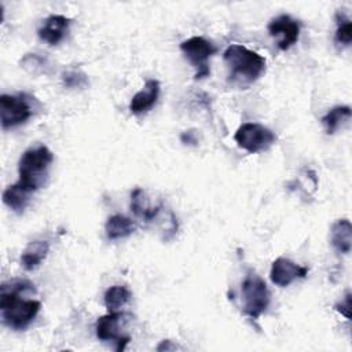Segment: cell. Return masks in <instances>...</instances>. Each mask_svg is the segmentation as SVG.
<instances>
[{"label":"cell","instance_id":"obj_1","mask_svg":"<svg viewBox=\"0 0 352 352\" xmlns=\"http://www.w3.org/2000/svg\"><path fill=\"white\" fill-rule=\"evenodd\" d=\"M34 285L25 279H14L1 285L0 314L3 323L14 330H25L37 316L41 302L34 298H25L32 293Z\"/></svg>","mask_w":352,"mask_h":352},{"label":"cell","instance_id":"obj_2","mask_svg":"<svg viewBox=\"0 0 352 352\" xmlns=\"http://www.w3.org/2000/svg\"><path fill=\"white\" fill-rule=\"evenodd\" d=\"M223 58L230 70V82L242 88L257 81L267 67L264 56L241 44H231L227 47Z\"/></svg>","mask_w":352,"mask_h":352},{"label":"cell","instance_id":"obj_3","mask_svg":"<svg viewBox=\"0 0 352 352\" xmlns=\"http://www.w3.org/2000/svg\"><path fill=\"white\" fill-rule=\"evenodd\" d=\"M54 161V154L47 146H37L26 150L18 162L19 179L16 184L29 192L41 188L48 176L50 165Z\"/></svg>","mask_w":352,"mask_h":352},{"label":"cell","instance_id":"obj_4","mask_svg":"<svg viewBox=\"0 0 352 352\" xmlns=\"http://www.w3.org/2000/svg\"><path fill=\"white\" fill-rule=\"evenodd\" d=\"M242 311L250 319L260 318L268 308L271 294L267 283L256 272L249 271L241 287Z\"/></svg>","mask_w":352,"mask_h":352},{"label":"cell","instance_id":"obj_5","mask_svg":"<svg viewBox=\"0 0 352 352\" xmlns=\"http://www.w3.org/2000/svg\"><path fill=\"white\" fill-rule=\"evenodd\" d=\"M234 140L245 151L256 154L268 150L276 142V135L258 122H245L236 129Z\"/></svg>","mask_w":352,"mask_h":352},{"label":"cell","instance_id":"obj_6","mask_svg":"<svg viewBox=\"0 0 352 352\" xmlns=\"http://www.w3.org/2000/svg\"><path fill=\"white\" fill-rule=\"evenodd\" d=\"M180 50L188 62L195 69V80H202L210 74L209 59L212 55L216 54V47L201 36L190 37L180 43Z\"/></svg>","mask_w":352,"mask_h":352},{"label":"cell","instance_id":"obj_7","mask_svg":"<svg viewBox=\"0 0 352 352\" xmlns=\"http://www.w3.org/2000/svg\"><path fill=\"white\" fill-rule=\"evenodd\" d=\"M132 319L126 312H109L103 315L96 322V337L100 341H113L116 342V351L121 352L125 349L126 344L131 341L128 334H122L125 324Z\"/></svg>","mask_w":352,"mask_h":352},{"label":"cell","instance_id":"obj_8","mask_svg":"<svg viewBox=\"0 0 352 352\" xmlns=\"http://www.w3.org/2000/svg\"><path fill=\"white\" fill-rule=\"evenodd\" d=\"M32 114V106L26 95L3 94L0 96V122L3 129H10L26 122Z\"/></svg>","mask_w":352,"mask_h":352},{"label":"cell","instance_id":"obj_9","mask_svg":"<svg viewBox=\"0 0 352 352\" xmlns=\"http://www.w3.org/2000/svg\"><path fill=\"white\" fill-rule=\"evenodd\" d=\"M268 33L276 40L279 50L286 51L293 47L300 37V23L287 14H282L271 19L268 23Z\"/></svg>","mask_w":352,"mask_h":352},{"label":"cell","instance_id":"obj_10","mask_svg":"<svg viewBox=\"0 0 352 352\" xmlns=\"http://www.w3.org/2000/svg\"><path fill=\"white\" fill-rule=\"evenodd\" d=\"M308 275V268L296 264L294 261L285 258V257H278L274 260L270 271V279L274 285L279 287H286L292 285L296 279L305 278Z\"/></svg>","mask_w":352,"mask_h":352},{"label":"cell","instance_id":"obj_11","mask_svg":"<svg viewBox=\"0 0 352 352\" xmlns=\"http://www.w3.org/2000/svg\"><path fill=\"white\" fill-rule=\"evenodd\" d=\"M160 91H161V85L158 80L155 78L147 80L144 82V87L132 96L129 103L131 113L135 116H142L148 110H151L160 98Z\"/></svg>","mask_w":352,"mask_h":352},{"label":"cell","instance_id":"obj_12","mask_svg":"<svg viewBox=\"0 0 352 352\" xmlns=\"http://www.w3.org/2000/svg\"><path fill=\"white\" fill-rule=\"evenodd\" d=\"M70 22H72L70 18L65 15H59V14L50 15L41 25V28L37 30V34L47 44L56 45L66 36Z\"/></svg>","mask_w":352,"mask_h":352},{"label":"cell","instance_id":"obj_13","mask_svg":"<svg viewBox=\"0 0 352 352\" xmlns=\"http://www.w3.org/2000/svg\"><path fill=\"white\" fill-rule=\"evenodd\" d=\"M131 209L136 217L148 223L157 219V216L162 210V202L153 205L146 191L140 187H136L131 192Z\"/></svg>","mask_w":352,"mask_h":352},{"label":"cell","instance_id":"obj_14","mask_svg":"<svg viewBox=\"0 0 352 352\" xmlns=\"http://www.w3.org/2000/svg\"><path fill=\"white\" fill-rule=\"evenodd\" d=\"M330 242L337 253L348 254L352 248V226L348 219H338L330 230Z\"/></svg>","mask_w":352,"mask_h":352},{"label":"cell","instance_id":"obj_15","mask_svg":"<svg viewBox=\"0 0 352 352\" xmlns=\"http://www.w3.org/2000/svg\"><path fill=\"white\" fill-rule=\"evenodd\" d=\"M48 252H50V243L47 241H43V239L32 241L21 256L22 267L26 271L36 270L47 257Z\"/></svg>","mask_w":352,"mask_h":352},{"label":"cell","instance_id":"obj_16","mask_svg":"<svg viewBox=\"0 0 352 352\" xmlns=\"http://www.w3.org/2000/svg\"><path fill=\"white\" fill-rule=\"evenodd\" d=\"M135 228H136V226L132 221V219H129L124 214H113L107 219V221L104 224L106 236L110 241L126 238L135 231Z\"/></svg>","mask_w":352,"mask_h":352},{"label":"cell","instance_id":"obj_17","mask_svg":"<svg viewBox=\"0 0 352 352\" xmlns=\"http://www.w3.org/2000/svg\"><path fill=\"white\" fill-rule=\"evenodd\" d=\"M29 201H30V192L26 191L25 188H22L16 183L12 184V186H8L3 191V202H4V205L8 206L16 214L23 213V210L29 205Z\"/></svg>","mask_w":352,"mask_h":352},{"label":"cell","instance_id":"obj_18","mask_svg":"<svg viewBox=\"0 0 352 352\" xmlns=\"http://www.w3.org/2000/svg\"><path fill=\"white\" fill-rule=\"evenodd\" d=\"M132 297L131 290L124 285L110 286L104 293V305L109 312H114L124 307Z\"/></svg>","mask_w":352,"mask_h":352},{"label":"cell","instance_id":"obj_19","mask_svg":"<svg viewBox=\"0 0 352 352\" xmlns=\"http://www.w3.org/2000/svg\"><path fill=\"white\" fill-rule=\"evenodd\" d=\"M351 117V107L349 106H336L330 109L323 117H322V124L326 129V133L333 135L338 126L349 120Z\"/></svg>","mask_w":352,"mask_h":352},{"label":"cell","instance_id":"obj_20","mask_svg":"<svg viewBox=\"0 0 352 352\" xmlns=\"http://www.w3.org/2000/svg\"><path fill=\"white\" fill-rule=\"evenodd\" d=\"M334 40L337 44L349 45L352 41V22L344 14H337V30L334 34Z\"/></svg>","mask_w":352,"mask_h":352},{"label":"cell","instance_id":"obj_21","mask_svg":"<svg viewBox=\"0 0 352 352\" xmlns=\"http://www.w3.org/2000/svg\"><path fill=\"white\" fill-rule=\"evenodd\" d=\"M62 82L67 88H84L88 85V77L80 70H67L62 74Z\"/></svg>","mask_w":352,"mask_h":352},{"label":"cell","instance_id":"obj_22","mask_svg":"<svg viewBox=\"0 0 352 352\" xmlns=\"http://www.w3.org/2000/svg\"><path fill=\"white\" fill-rule=\"evenodd\" d=\"M21 63L23 65L25 69H28V70H30V72H34L37 67H41V66H43V58L37 56L36 54H28V55L22 59Z\"/></svg>","mask_w":352,"mask_h":352},{"label":"cell","instance_id":"obj_23","mask_svg":"<svg viewBox=\"0 0 352 352\" xmlns=\"http://www.w3.org/2000/svg\"><path fill=\"white\" fill-rule=\"evenodd\" d=\"M334 309L346 319H351V292H346L345 298L334 305Z\"/></svg>","mask_w":352,"mask_h":352},{"label":"cell","instance_id":"obj_24","mask_svg":"<svg viewBox=\"0 0 352 352\" xmlns=\"http://www.w3.org/2000/svg\"><path fill=\"white\" fill-rule=\"evenodd\" d=\"M180 140H182V143H184V144H192V146H195V144L198 143L194 131H186V132H183V133L180 135Z\"/></svg>","mask_w":352,"mask_h":352},{"label":"cell","instance_id":"obj_25","mask_svg":"<svg viewBox=\"0 0 352 352\" xmlns=\"http://www.w3.org/2000/svg\"><path fill=\"white\" fill-rule=\"evenodd\" d=\"M169 342H170L169 340L161 341V344L157 346V351H164V349H165V351H170V349H176V348H177L176 345H173V346L169 345Z\"/></svg>","mask_w":352,"mask_h":352}]
</instances>
